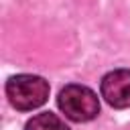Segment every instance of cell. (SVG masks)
I'll list each match as a JSON object with an SVG mask.
<instances>
[{
    "label": "cell",
    "instance_id": "1",
    "mask_svg": "<svg viewBox=\"0 0 130 130\" xmlns=\"http://www.w3.org/2000/svg\"><path fill=\"white\" fill-rule=\"evenodd\" d=\"M6 95L16 110L28 112V110H35L47 102L49 83L39 75L20 73V75H14L6 81Z\"/></svg>",
    "mask_w": 130,
    "mask_h": 130
},
{
    "label": "cell",
    "instance_id": "2",
    "mask_svg": "<svg viewBox=\"0 0 130 130\" xmlns=\"http://www.w3.org/2000/svg\"><path fill=\"white\" fill-rule=\"evenodd\" d=\"M57 104L61 112L73 122H89L100 114V100L95 91L79 83L65 85L59 91Z\"/></svg>",
    "mask_w": 130,
    "mask_h": 130
},
{
    "label": "cell",
    "instance_id": "3",
    "mask_svg": "<svg viewBox=\"0 0 130 130\" xmlns=\"http://www.w3.org/2000/svg\"><path fill=\"white\" fill-rule=\"evenodd\" d=\"M102 98L112 108L130 106V69H114L104 75L100 83Z\"/></svg>",
    "mask_w": 130,
    "mask_h": 130
},
{
    "label": "cell",
    "instance_id": "4",
    "mask_svg": "<svg viewBox=\"0 0 130 130\" xmlns=\"http://www.w3.org/2000/svg\"><path fill=\"white\" fill-rule=\"evenodd\" d=\"M24 130H69V126L59 116H55L51 112H43V114L32 116L26 122Z\"/></svg>",
    "mask_w": 130,
    "mask_h": 130
}]
</instances>
